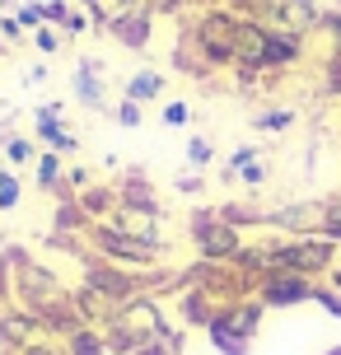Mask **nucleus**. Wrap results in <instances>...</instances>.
I'll use <instances>...</instances> for the list:
<instances>
[{"label":"nucleus","mask_w":341,"mask_h":355,"mask_svg":"<svg viewBox=\"0 0 341 355\" xmlns=\"http://www.w3.org/2000/svg\"><path fill=\"white\" fill-rule=\"evenodd\" d=\"M178 192H182V196H201V192H206V178H201V173L178 178Z\"/></svg>","instance_id":"nucleus-43"},{"label":"nucleus","mask_w":341,"mask_h":355,"mask_svg":"<svg viewBox=\"0 0 341 355\" xmlns=\"http://www.w3.org/2000/svg\"><path fill=\"white\" fill-rule=\"evenodd\" d=\"M206 337H211V346H216L220 355H252V341L234 337V332H225V327H206Z\"/></svg>","instance_id":"nucleus-27"},{"label":"nucleus","mask_w":341,"mask_h":355,"mask_svg":"<svg viewBox=\"0 0 341 355\" xmlns=\"http://www.w3.org/2000/svg\"><path fill=\"white\" fill-rule=\"evenodd\" d=\"M164 300L159 295H136L126 300L122 309H112V318L103 322V341H108V355H136L141 346L164 337Z\"/></svg>","instance_id":"nucleus-1"},{"label":"nucleus","mask_w":341,"mask_h":355,"mask_svg":"<svg viewBox=\"0 0 341 355\" xmlns=\"http://www.w3.org/2000/svg\"><path fill=\"white\" fill-rule=\"evenodd\" d=\"M5 155H10V164H33L37 159L33 136H5Z\"/></svg>","instance_id":"nucleus-28"},{"label":"nucleus","mask_w":341,"mask_h":355,"mask_svg":"<svg viewBox=\"0 0 341 355\" xmlns=\"http://www.w3.org/2000/svg\"><path fill=\"white\" fill-rule=\"evenodd\" d=\"M112 122L126 126V131H136V126L145 122V107H141V103H131V98H122V103L112 107Z\"/></svg>","instance_id":"nucleus-29"},{"label":"nucleus","mask_w":341,"mask_h":355,"mask_svg":"<svg viewBox=\"0 0 341 355\" xmlns=\"http://www.w3.org/2000/svg\"><path fill=\"white\" fill-rule=\"evenodd\" d=\"M15 19L24 24V33L33 37V28H42V24H47V5H19Z\"/></svg>","instance_id":"nucleus-33"},{"label":"nucleus","mask_w":341,"mask_h":355,"mask_svg":"<svg viewBox=\"0 0 341 355\" xmlns=\"http://www.w3.org/2000/svg\"><path fill=\"white\" fill-rule=\"evenodd\" d=\"M323 89L327 94H341V52H332L323 61Z\"/></svg>","instance_id":"nucleus-38"},{"label":"nucleus","mask_w":341,"mask_h":355,"mask_svg":"<svg viewBox=\"0 0 341 355\" xmlns=\"http://www.w3.org/2000/svg\"><path fill=\"white\" fill-rule=\"evenodd\" d=\"M5 52H10V47H5V37H0V56H5Z\"/></svg>","instance_id":"nucleus-48"},{"label":"nucleus","mask_w":341,"mask_h":355,"mask_svg":"<svg viewBox=\"0 0 341 355\" xmlns=\"http://www.w3.org/2000/svg\"><path fill=\"white\" fill-rule=\"evenodd\" d=\"M19 196H24V187H19V178L10 173V168H0V211H15Z\"/></svg>","instance_id":"nucleus-30"},{"label":"nucleus","mask_w":341,"mask_h":355,"mask_svg":"<svg viewBox=\"0 0 341 355\" xmlns=\"http://www.w3.org/2000/svg\"><path fill=\"white\" fill-rule=\"evenodd\" d=\"M318 19H323V10H318V0H276V15H271V24L276 28H290V33H318Z\"/></svg>","instance_id":"nucleus-16"},{"label":"nucleus","mask_w":341,"mask_h":355,"mask_svg":"<svg viewBox=\"0 0 341 355\" xmlns=\"http://www.w3.org/2000/svg\"><path fill=\"white\" fill-rule=\"evenodd\" d=\"M89 248L103 257V262H117V266H131V271H150V266L159 262L164 252L159 248H150V243H136V239H126V234H117V230H108V225H94L89 234Z\"/></svg>","instance_id":"nucleus-7"},{"label":"nucleus","mask_w":341,"mask_h":355,"mask_svg":"<svg viewBox=\"0 0 341 355\" xmlns=\"http://www.w3.org/2000/svg\"><path fill=\"white\" fill-rule=\"evenodd\" d=\"M327 285H332V290H341V262L332 266V271H327Z\"/></svg>","instance_id":"nucleus-44"},{"label":"nucleus","mask_w":341,"mask_h":355,"mask_svg":"<svg viewBox=\"0 0 341 355\" xmlns=\"http://www.w3.org/2000/svg\"><path fill=\"white\" fill-rule=\"evenodd\" d=\"M98 225H108V230L126 234V239H136V243H150V248H168L159 234V215H145V211H131V206H117L108 220H98Z\"/></svg>","instance_id":"nucleus-12"},{"label":"nucleus","mask_w":341,"mask_h":355,"mask_svg":"<svg viewBox=\"0 0 341 355\" xmlns=\"http://www.w3.org/2000/svg\"><path fill=\"white\" fill-rule=\"evenodd\" d=\"M117 206H131V211H145V215H159L164 220L159 192H155V182H150L141 168H126L122 173V182H117Z\"/></svg>","instance_id":"nucleus-14"},{"label":"nucleus","mask_w":341,"mask_h":355,"mask_svg":"<svg viewBox=\"0 0 341 355\" xmlns=\"http://www.w3.org/2000/svg\"><path fill=\"white\" fill-rule=\"evenodd\" d=\"M33 42H37V52H61V28H52V24H42V28H33Z\"/></svg>","instance_id":"nucleus-34"},{"label":"nucleus","mask_w":341,"mask_h":355,"mask_svg":"<svg viewBox=\"0 0 341 355\" xmlns=\"http://www.w3.org/2000/svg\"><path fill=\"white\" fill-rule=\"evenodd\" d=\"M0 37H5V47H19V42H24V24H19L15 15H0Z\"/></svg>","instance_id":"nucleus-40"},{"label":"nucleus","mask_w":341,"mask_h":355,"mask_svg":"<svg viewBox=\"0 0 341 355\" xmlns=\"http://www.w3.org/2000/svg\"><path fill=\"white\" fill-rule=\"evenodd\" d=\"M61 117H66V103H42L33 112V141L47 145L52 155H61V159H66V155H75V150H80V136H75Z\"/></svg>","instance_id":"nucleus-10"},{"label":"nucleus","mask_w":341,"mask_h":355,"mask_svg":"<svg viewBox=\"0 0 341 355\" xmlns=\"http://www.w3.org/2000/svg\"><path fill=\"white\" fill-rule=\"evenodd\" d=\"M318 33L332 42V52H341V5H337V10H323V19H318Z\"/></svg>","instance_id":"nucleus-31"},{"label":"nucleus","mask_w":341,"mask_h":355,"mask_svg":"<svg viewBox=\"0 0 341 355\" xmlns=\"http://www.w3.org/2000/svg\"><path fill=\"white\" fill-rule=\"evenodd\" d=\"M238 182H243L248 192H262V187H267V164H262V159H257V164H248V168L238 173Z\"/></svg>","instance_id":"nucleus-39"},{"label":"nucleus","mask_w":341,"mask_h":355,"mask_svg":"<svg viewBox=\"0 0 341 355\" xmlns=\"http://www.w3.org/2000/svg\"><path fill=\"white\" fill-rule=\"evenodd\" d=\"M108 33H112L117 47H126V52H145V47H150V33H155V10H145V5H141V10H131L126 19L112 24Z\"/></svg>","instance_id":"nucleus-15"},{"label":"nucleus","mask_w":341,"mask_h":355,"mask_svg":"<svg viewBox=\"0 0 341 355\" xmlns=\"http://www.w3.org/2000/svg\"><path fill=\"white\" fill-rule=\"evenodd\" d=\"M187 234H192V243L206 262H234V252L243 248L238 230L229 220H220V211H206V206L187 215Z\"/></svg>","instance_id":"nucleus-6"},{"label":"nucleus","mask_w":341,"mask_h":355,"mask_svg":"<svg viewBox=\"0 0 341 355\" xmlns=\"http://www.w3.org/2000/svg\"><path fill=\"white\" fill-rule=\"evenodd\" d=\"M71 0H47V24H52V28H66V19H71Z\"/></svg>","instance_id":"nucleus-42"},{"label":"nucleus","mask_w":341,"mask_h":355,"mask_svg":"<svg viewBox=\"0 0 341 355\" xmlns=\"http://www.w3.org/2000/svg\"><path fill=\"white\" fill-rule=\"evenodd\" d=\"M136 355H168V351H164L159 341H150V346H141V351H136Z\"/></svg>","instance_id":"nucleus-45"},{"label":"nucleus","mask_w":341,"mask_h":355,"mask_svg":"<svg viewBox=\"0 0 341 355\" xmlns=\"http://www.w3.org/2000/svg\"><path fill=\"white\" fill-rule=\"evenodd\" d=\"M66 300H71V290L56 281L42 262H33V257L24 252V257H19V276H15V304H19V309H28V313L42 322L52 309H61Z\"/></svg>","instance_id":"nucleus-2"},{"label":"nucleus","mask_w":341,"mask_h":355,"mask_svg":"<svg viewBox=\"0 0 341 355\" xmlns=\"http://www.w3.org/2000/svg\"><path fill=\"white\" fill-rule=\"evenodd\" d=\"M295 122H299L295 107H262V112H252V126L257 131H290Z\"/></svg>","instance_id":"nucleus-26"},{"label":"nucleus","mask_w":341,"mask_h":355,"mask_svg":"<svg viewBox=\"0 0 341 355\" xmlns=\"http://www.w3.org/2000/svg\"><path fill=\"white\" fill-rule=\"evenodd\" d=\"M94 230V220L85 215V206L75 201V196H56V234H66V239H85Z\"/></svg>","instance_id":"nucleus-20"},{"label":"nucleus","mask_w":341,"mask_h":355,"mask_svg":"<svg viewBox=\"0 0 341 355\" xmlns=\"http://www.w3.org/2000/svg\"><path fill=\"white\" fill-rule=\"evenodd\" d=\"M85 290H89V295H98L108 309H122L126 300L145 295V271H131V266L103 262V257L94 252L89 262H85Z\"/></svg>","instance_id":"nucleus-5"},{"label":"nucleus","mask_w":341,"mask_h":355,"mask_svg":"<svg viewBox=\"0 0 341 355\" xmlns=\"http://www.w3.org/2000/svg\"><path fill=\"white\" fill-rule=\"evenodd\" d=\"M323 355H341V346H332V351H323Z\"/></svg>","instance_id":"nucleus-47"},{"label":"nucleus","mask_w":341,"mask_h":355,"mask_svg":"<svg viewBox=\"0 0 341 355\" xmlns=\"http://www.w3.org/2000/svg\"><path fill=\"white\" fill-rule=\"evenodd\" d=\"M71 98H75V103H85L89 112H108V117H112L108 89H103V66H98L94 56H85V61L71 71Z\"/></svg>","instance_id":"nucleus-11"},{"label":"nucleus","mask_w":341,"mask_h":355,"mask_svg":"<svg viewBox=\"0 0 341 355\" xmlns=\"http://www.w3.org/2000/svg\"><path fill=\"white\" fill-rule=\"evenodd\" d=\"M323 239H332V243H337V248H341V196H332V211H327Z\"/></svg>","instance_id":"nucleus-41"},{"label":"nucleus","mask_w":341,"mask_h":355,"mask_svg":"<svg viewBox=\"0 0 341 355\" xmlns=\"http://www.w3.org/2000/svg\"><path fill=\"white\" fill-rule=\"evenodd\" d=\"M304 56V33H290V28H267V71H286Z\"/></svg>","instance_id":"nucleus-17"},{"label":"nucleus","mask_w":341,"mask_h":355,"mask_svg":"<svg viewBox=\"0 0 341 355\" xmlns=\"http://www.w3.org/2000/svg\"><path fill=\"white\" fill-rule=\"evenodd\" d=\"M313 304H318L323 313H332V318H341V290H332L327 281H318V290H313Z\"/></svg>","instance_id":"nucleus-32"},{"label":"nucleus","mask_w":341,"mask_h":355,"mask_svg":"<svg viewBox=\"0 0 341 355\" xmlns=\"http://www.w3.org/2000/svg\"><path fill=\"white\" fill-rule=\"evenodd\" d=\"M262 313H267V304L252 295V300L225 304V309L216 313V322H211V327H225V332H234V337L252 341V337H257V327H262Z\"/></svg>","instance_id":"nucleus-13"},{"label":"nucleus","mask_w":341,"mask_h":355,"mask_svg":"<svg viewBox=\"0 0 341 355\" xmlns=\"http://www.w3.org/2000/svg\"><path fill=\"white\" fill-rule=\"evenodd\" d=\"M216 211H220V220H229L234 230H238V225H267V211H262L257 201H225Z\"/></svg>","instance_id":"nucleus-25"},{"label":"nucleus","mask_w":341,"mask_h":355,"mask_svg":"<svg viewBox=\"0 0 341 355\" xmlns=\"http://www.w3.org/2000/svg\"><path fill=\"white\" fill-rule=\"evenodd\" d=\"M66 355H108V341H103V327H80L61 341Z\"/></svg>","instance_id":"nucleus-24"},{"label":"nucleus","mask_w":341,"mask_h":355,"mask_svg":"<svg viewBox=\"0 0 341 355\" xmlns=\"http://www.w3.org/2000/svg\"><path fill=\"white\" fill-rule=\"evenodd\" d=\"M33 178H37V187H42V192H56V187L66 182V164H61V155L42 150V155L33 159Z\"/></svg>","instance_id":"nucleus-23"},{"label":"nucleus","mask_w":341,"mask_h":355,"mask_svg":"<svg viewBox=\"0 0 341 355\" xmlns=\"http://www.w3.org/2000/svg\"><path fill=\"white\" fill-rule=\"evenodd\" d=\"M238 24L243 19L234 15L229 5L225 10H201L192 24H187V33L197 37V47H201V56L211 61V66H234V52H238Z\"/></svg>","instance_id":"nucleus-3"},{"label":"nucleus","mask_w":341,"mask_h":355,"mask_svg":"<svg viewBox=\"0 0 341 355\" xmlns=\"http://www.w3.org/2000/svg\"><path fill=\"white\" fill-rule=\"evenodd\" d=\"M187 122H192V103H182V98L164 103V126H187Z\"/></svg>","instance_id":"nucleus-37"},{"label":"nucleus","mask_w":341,"mask_h":355,"mask_svg":"<svg viewBox=\"0 0 341 355\" xmlns=\"http://www.w3.org/2000/svg\"><path fill=\"white\" fill-rule=\"evenodd\" d=\"M155 5H159V10H173V5H178V0H155Z\"/></svg>","instance_id":"nucleus-46"},{"label":"nucleus","mask_w":341,"mask_h":355,"mask_svg":"<svg viewBox=\"0 0 341 355\" xmlns=\"http://www.w3.org/2000/svg\"><path fill=\"white\" fill-rule=\"evenodd\" d=\"M173 66H178L182 75H192V80H206V75L216 71V66H211V61L201 56L197 37L187 33V28H182V33H178V42H173Z\"/></svg>","instance_id":"nucleus-19"},{"label":"nucleus","mask_w":341,"mask_h":355,"mask_svg":"<svg viewBox=\"0 0 341 355\" xmlns=\"http://www.w3.org/2000/svg\"><path fill=\"white\" fill-rule=\"evenodd\" d=\"M313 290H318L313 276H299V271H281V266H271L267 276L257 281L252 295L267 304V309H295V304H313Z\"/></svg>","instance_id":"nucleus-9"},{"label":"nucleus","mask_w":341,"mask_h":355,"mask_svg":"<svg viewBox=\"0 0 341 355\" xmlns=\"http://www.w3.org/2000/svg\"><path fill=\"white\" fill-rule=\"evenodd\" d=\"M159 346L168 355H182V351H187V327H173V322H168V327H164V337H159Z\"/></svg>","instance_id":"nucleus-36"},{"label":"nucleus","mask_w":341,"mask_h":355,"mask_svg":"<svg viewBox=\"0 0 341 355\" xmlns=\"http://www.w3.org/2000/svg\"><path fill=\"white\" fill-rule=\"evenodd\" d=\"M75 201H80V206H85V215L98 225V220H108V215L117 211V187H108V182H94V187H85Z\"/></svg>","instance_id":"nucleus-21"},{"label":"nucleus","mask_w":341,"mask_h":355,"mask_svg":"<svg viewBox=\"0 0 341 355\" xmlns=\"http://www.w3.org/2000/svg\"><path fill=\"white\" fill-rule=\"evenodd\" d=\"M164 94V75L159 71H136V75H126V85H122V98H131V103H155Z\"/></svg>","instance_id":"nucleus-22"},{"label":"nucleus","mask_w":341,"mask_h":355,"mask_svg":"<svg viewBox=\"0 0 341 355\" xmlns=\"http://www.w3.org/2000/svg\"><path fill=\"white\" fill-rule=\"evenodd\" d=\"M271 266H281V271H299V276H313V281H327V271L337 266V243L323 239V234H308V239H281V243H271Z\"/></svg>","instance_id":"nucleus-4"},{"label":"nucleus","mask_w":341,"mask_h":355,"mask_svg":"<svg viewBox=\"0 0 341 355\" xmlns=\"http://www.w3.org/2000/svg\"><path fill=\"white\" fill-rule=\"evenodd\" d=\"M187 159L197 164V168H206V164L216 159V150H211V141H206V136H192V141H187Z\"/></svg>","instance_id":"nucleus-35"},{"label":"nucleus","mask_w":341,"mask_h":355,"mask_svg":"<svg viewBox=\"0 0 341 355\" xmlns=\"http://www.w3.org/2000/svg\"><path fill=\"white\" fill-rule=\"evenodd\" d=\"M173 309H178V322L182 327H211L220 313V304L206 295V290H178V300H173Z\"/></svg>","instance_id":"nucleus-18"},{"label":"nucleus","mask_w":341,"mask_h":355,"mask_svg":"<svg viewBox=\"0 0 341 355\" xmlns=\"http://www.w3.org/2000/svg\"><path fill=\"white\" fill-rule=\"evenodd\" d=\"M327 211H332V196H308V201H290L267 211V230H281L286 239H308V234H323Z\"/></svg>","instance_id":"nucleus-8"}]
</instances>
